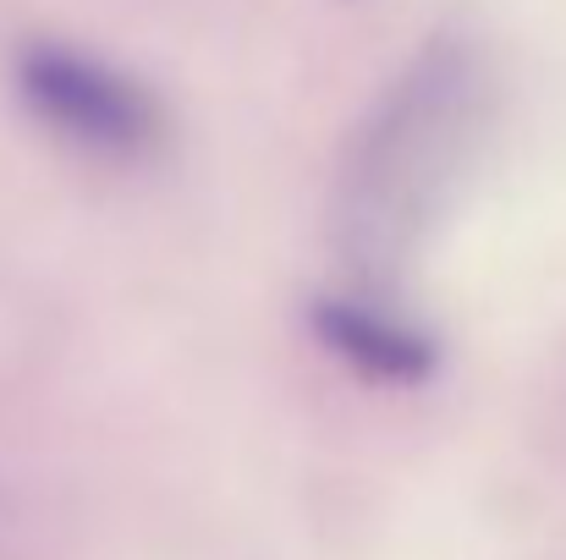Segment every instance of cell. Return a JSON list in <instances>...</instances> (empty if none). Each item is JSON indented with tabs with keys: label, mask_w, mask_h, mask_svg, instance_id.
Returning a JSON list of instances; mask_svg holds the SVG:
<instances>
[{
	"label": "cell",
	"mask_w": 566,
	"mask_h": 560,
	"mask_svg": "<svg viewBox=\"0 0 566 560\" xmlns=\"http://www.w3.org/2000/svg\"><path fill=\"white\" fill-rule=\"evenodd\" d=\"M22 105L72 149L99 160H138L160 144L166 116L155 94L105 55L61 39H33L11 61Z\"/></svg>",
	"instance_id": "2"
},
{
	"label": "cell",
	"mask_w": 566,
	"mask_h": 560,
	"mask_svg": "<svg viewBox=\"0 0 566 560\" xmlns=\"http://www.w3.org/2000/svg\"><path fill=\"white\" fill-rule=\"evenodd\" d=\"M314 336L347 358L358 373L385 379V384H418L434 373V341L412 330L407 319L369 308L358 297H319L314 303Z\"/></svg>",
	"instance_id": "3"
},
{
	"label": "cell",
	"mask_w": 566,
	"mask_h": 560,
	"mask_svg": "<svg viewBox=\"0 0 566 560\" xmlns=\"http://www.w3.org/2000/svg\"><path fill=\"white\" fill-rule=\"evenodd\" d=\"M490 105V72L473 39L440 33L429 39L375 99L353 155L342 214L347 231L369 247L412 236V225L434 209L440 187L457 177L479 121Z\"/></svg>",
	"instance_id": "1"
}]
</instances>
